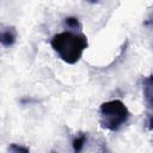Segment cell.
Masks as SVG:
<instances>
[{
  "mask_svg": "<svg viewBox=\"0 0 153 153\" xmlns=\"http://www.w3.org/2000/svg\"><path fill=\"white\" fill-rule=\"evenodd\" d=\"M65 25L67 27H69L71 30H74V31H76V30L79 31L81 29V24L78 20V18H75V17H68V18H66L65 19Z\"/></svg>",
  "mask_w": 153,
  "mask_h": 153,
  "instance_id": "5b68a950",
  "label": "cell"
},
{
  "mask_svg": "<svg viewBox=\"0 0 153 153\" xmlns=\"http://www.w3.org/2000/svg\"><path fill=\"white\" fill-rule=\"evenodd\" d=\"M50 44L62 61L74 65L80 60L84 50L88 45V42L87 37L81 32L63 31L56 33L51 38Z\"/></svg>",
  "mask_w": 153,
  "mask_h": 153,
  "instance_id": "6da1fadb",
  "label": "cell"
},
{
  "mask_svg": "<svg viewBox=\"0 0 153 153\" xmlns=\"http://www.w3.org/2000/svg\"><path fill=\"white\" fill-rule=\"evenodd\" d=\"M17 31L14 27H7L4 31H0V43L5 47H10L16 42Z\"/></svg>",
  "mask_w": 153,
  "mask_h": 153,
  "instance_id": "3957f363",
  "label": "cell"
},
{
  "mask_svg": "<svg viewBox=\"0 0 153 153\" xmlns=\"http://www.w3.org/2000/svg\"><path fill=\"white\" fill-rule=\"evenodd\" d=\"M100 126L104 129L117 131L120 130L129 120V110L123 102L118 99L105 102L100 105Z\"/></svg>",
  "mask_w": 153,
  "mask_h": 153,
  "instance_id": "7a4b0ae2",
  "label": "cell"
},
{
  "mask_svg": "<svg viewBox=\"0 0 153 153\" xmlns=\"http://www.w3.org/2000/svg\"><path fill=\"white\" fill-rule=\"evenodd\" d=\"M85 1H87V2H90V4H98V2H100L102 0H85Z\"/></svg>",
  "mask_w": 153,
  "mask_h": 153,
  "instance_id": "52a82bcc",
  "label": "cell"
},
{
  "mask_svg": "<svg viewBox=\"0 0 153 153\" xmlns=\"http://www.w3.org/2000/svg\"><path fill=\"white\" fill-rule=\"evenodd\" d=\"M86 141H87V135L84 134V133H79L76 135V137H74V140L72 142L73 143V149L75 152H80L82 149L84 145L86 143Z\"/></svg>",
  "mask_w": 153,
  "mask_h": 153,
  "instance_id": "277c9868",
  "label": "cell"
},
{
  "mask_svg": "<svg viewBox=\"0 0 153 153\" xmlns=\"http://www.w3.org/2000/svg\"><path fill=\"white\" fill-rule=\"evenodd\" d=\"M8 149H10V151H14V152H19V151H22V152H29V148L23 147V146H18V145H16V143L11 145V146L8 147Z\"/></svg>",
  "mask_w": 153,
  "mask_h": 153,
  "instance_id": "8992f818",
  "label": "cell"
}]
</instances>
